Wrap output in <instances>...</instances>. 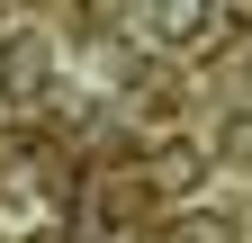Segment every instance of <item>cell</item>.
Returning a JSON list of instances; mask_svg holds the SVG:
<instances>
[{
	"mask_svg": "<svg viewBox=\"0 0 252 243\" xmlns=\"http://www.w3.org/2000/svg\"><path fill=\"white\" fill-rule=\"evenodd\" d=\"M189 180H198V144H189V135H171V144H153V162H144V189H162V198H180Z\"/></svg>",
	"mask_w": 252,
	"mask_h": 243,
	"instance_id": "1",
	"label": "cell"
},
{
	"mask_svg": "<svg viewBox=\"0 0 252 243\" xmlns=\"http://www.w3.org/2000/svg\"><path fill=\"white\" fill-rule=\"evenodd\" d=\"M162 243H234V225H225V216H171Z\"/></svg>",
	"mask_w": 252,
	"mask_h": 243,
	"instance_id": "2",
	"label": "cell"
}]
</instances>
